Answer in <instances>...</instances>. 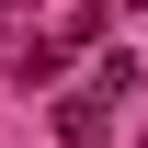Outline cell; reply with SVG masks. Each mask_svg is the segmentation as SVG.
Returning <instances> with one entry per match:
<instances>
[{
    "label": "cell",
    "instance_id": "1",
    "mask_svg": "<svg viewBox=\"0 0 148 148\" xmlns=\"http://www.w3.org/2000/svg\"><path fill=\"white\" fill-rule=\"evenodd\" d=\"M103 125H114V103H103V91H80L69 114H57V137H69V148H103Z\"/></svg>",
    "mask_w": 148,
    "mask_h": 148
}]
</instances>
